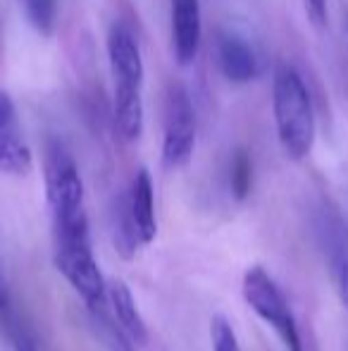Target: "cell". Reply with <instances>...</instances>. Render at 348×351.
<instances>
[{
    "label": "cell",
    "instance_id": "1",
    "mask_svg": "<svg viewBox=\"0 0 348 351\" xmlns=\"http://www.w3.org/2000/svg\"><path fill=\"white\" fill-rule=\"evenodd\" d=\"M107 60L112 74V120L122 141L136 143L144 134V58L139 41L124 24L107 32Z\"/></svg>",
    "mask_w": 348,
    "mask_h": 351
},
{
    "label": "cell",
    "instance_id": "2",
    "mask_svg": "<svg viewBox=\"0 0 348 351\" xmlns=\"http://www.w3.org/2000/svg\"><path fill=\"white\" fill-rule=\"evenodd\" d=\"M272 110L282 151L291 160H306L315 146V108L301 72L289 62L274 72Z\"/></svg>",
    "mask_w": 348,
    "mask_h": 351
},
{
    "label": "cell",
    "instance_id": "3",
    "mask_svg": "<svg viewBox=\"0 0 348 351\" xmlns=\"http://www.w3.org/2000/svg\"><path fill=\"white\" fill-rule=\"evenodd\" d=\"M46 194L55 222V239L91 237L84 208V182L75 158L62 143H51L46 153Z\"/></svg>",
    "mask_w": 348,
    "mask_h": 351
},
{
    "label": "cell",
    "instance_id": "4",
    "mask_svg": "<svg viewBox=\"0 0 348 351\" xmlns=\"http://www.w3.org/2000/svg\"><path fill=\"white\" fill-rule=\"evenodd\" d=\"M243 299L258 315L277 332L286 351H303L301 335H298L296 320L286 304V296L277 287V282L267 275L260 265H253L243 275Z\"/></svg>",
    "mask_w": 348,
    "mask_h": 351
},
{
    "label": "cell",
    "instance_id": "5",
    "mask_svg": "<svg viewBox=\"0 0 348 351\" xmlns=\"http://www.w3.org/2000/svg\"><path fill=\"white\" fill-rule=\"evenodd\" d=\"M53 263H55L57 273L72 285V289L84 299L86 306L107 304V282L96 263L91 237L55 239Z\"/></svg>",
    "mask_w": 348,
    "mask_h": 351
},
{
    "label": "cell",
    "instance_id": "6",
    "mask_svg": "<svg viewBox=\"0 0 348 351\" xmlns=\"http://www.w3.org/2000/svg\"><path fill=\"white\" fill-rule=\"evenodd\" d=\"M196 146V112L184 84L174 82L165 98L163 162L168 167H184Z\"/></svg>",
    "mask_w": 348,
    "mask_h": 351
},
{
    "label": "cell",
    "instance_id": "7",
    "mask_svg": "<svg viewBox=\"0 0 348 351\" xmlns=\"http://www.w3.org/2000/svg\"><path fill=\"white\" fill-rule=\"evenodd\" d=\"M34 156L17 125V110L10 93L0 91V175H27Z\"/></svg>",
    "mask_w": 348,
    "mask_h": 351
},
{
    "label": "cell",
    "instance_id": "8",
    "mask_svg": "<svg viewBox=\"0 0 348 351\" xmlns=\"http://www.w3.org/2000/svg\"><path fill=\"white\" fill-rule=\"evenodd\" d=\"M203 36L200 0H172V48L181 67L196 60Z\"/></svg>",
    "mask_w": 348,
    "mask_h": 351
},
{
    "label": "cell",
    "instance_id": "9",
    "mask_svg": "<svg viewBox=\"0 0 348 351\" xmlns=\"http://www.w3.org/2000/svg\"><path fill=\"white\" fill-rule=\"evenodd\" d=\"M126 208L131 215V225H134L136 239L139 244L148 246L158 237V220H155V196H153V180H150L148 170H139L131 182L129 199H126Z\"/></svg>",
    "mask_w": 348,
    "mask_h": 351
},
{
    "label": "cell",
    "instance_id": "10",
    "mask_svg": "<svg viewBox=\"0 0 348 351\" xmlns=\"http://www.w3.org/2000/svg\"><path fill=\"white\" fill-rule=\"evenodd\" d=\"M217 62L224 79L232 84H248L258 74V60L253 48L239 36H224L217 46Z\"/></svg>",
    "mask_w": 348,
    "mask_h": 351
},
{
    "label": "cell",
    "instance_id": "11",
    "mask_svg": "<svg viewBox=\"0 0 348 351\" xmlns=\"http://www.w3.org/2000/svg\"><path fill=\"white\" fill-rule=\"evenodd\" d=\"M107 304H110V311L117 318V323L126 330V335L134 342H148V328H146L144 318H141L139 308H136L134 294H131V289L122 280L107 282Z\"/></svg>",
    "mask_w": 348,
    "mask_h": 351
},
{
    "label": "cell",
    "instance_id": "12",
    "mask_svg": "<svg viewBox=\"0 0 348 351\" xmlns=\"http://www.w3.org/2000/svg\"><path fill=\"white\" fill-rule=\"evenodd\" d=\"M86 308H88V320H91L93 335H96L98 342L107 351H136L134 339L117 323V318L110 311V304L86 306Z\"/></svg>",
    "mask_w": 348,
    "mask_h": 351
},
{
    "label": "cell",
    "instance_id": "13",
    "mask_svg": "<svg viewBox=\"0 0 348 351\" xmlns=\"http://www.w3.org/2000/svg\"><path fill=\"white\" fill-rule=\"evenodd\" d=\"M229 184L237 201H243L251 194L253 186V160L246 148H237L232 158V170H229Z\"/></svg>",
    "mask_w": 348,
    "mask_h": 351
},
{
    "label": "cell",
    "instance_id": "14",
    "mask_svg": "<svg viewBox=\"0 0 348 351\" xmlns=\"http://www.w3.org/2000/svg\"><path fill=\"white\" fill-rule=\"evenodd\" d=\"M29 24L43 36H51L55 27V0H19Z\"/></svg>",
    "mask_w": 348,
    "mask_h": 351
},
{
    "label": "cell",
    "instance_id": "15",
    "mask_svg": "<svg viewBox=\"0 0 348 351\" xmlns=\"http://www.w3.org/2000/svg\"><path fill=\"white\" fill-rule=\"evenodd\" d=\"M210 339H213V351H241L237 332L224 315H215L210 320Z\"/></svg>",
    "mask_w": 348,
    "mask_h": 351
},
{
    "label": "cell",
    "instance_id": "16",
    "mask_svg": "<svg viewBox=\"0 0 348 351\" xmlns=\"http://www.w3.org/2000/svg\"><path fill=\"white\" fill-rule=\"evenodd\" d=\"M330 270H332V280H334L336 294H339L341 304L348 308V254L346 251H336L332 254L330 261Z\"/></svg>",
    "mask_w": 348,
    "mask_h": 351
},
{
    "label": "cell",
    "instance_id": "17",
    "mask_svg": "<svg viewBox=\"0 0 348 351\" xmlns=\"http://www.w3.org/2000/svg\"><path fill=\"white\" fill-rule=\"evenodd\" d=\"M303 8H306V14L317 29H322L330 19V12H327V0H303Z\"/></svg>",
    "mask_w": 348,
    "mask_h": 351
},
{
    "label": "cell",
    "instance_id": "18",
    "mask_svg": "<svg viewBox=\"0 0 348 351\" xmlns=\"http://www.w3.org/2000/svg\"><path fill=\"white\" fill-rule=\"evenodd\" d=\"M12 342H14V349L17 351H41L36 344V339H34L29 332H24V330H17V332L12 335Z\"/></svg>",
    "mask_w": 348,
    "mask_h": 351
},
{
    "label": "cell",
    "instance_id": "19",
    "mask_svg": "<svg viewBox=\"0 0 348 351\" xmlns=\"http://www.w3.org/2000/svg\"><path fill=\"white\" fill-rule=\"evenodd\" d=\"M8 308V294H5V287H3V280H0V311Z\"/></svg>",
    "mask_w": 348,
    "mask_h": 351
}]
</instances>
